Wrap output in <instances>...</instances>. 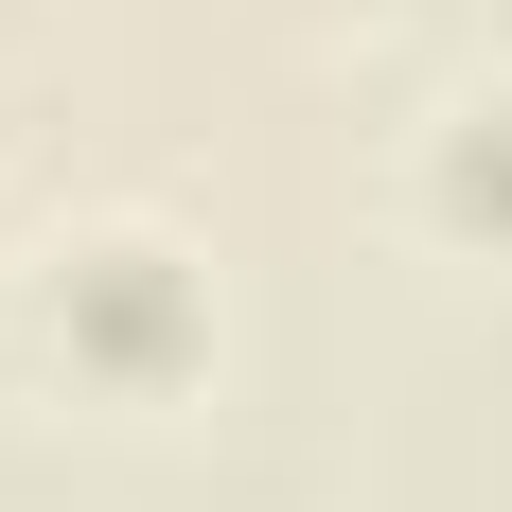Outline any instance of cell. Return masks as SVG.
<instances>
[{
	"instance_id": "6da1fadb",
	"label": "cell",
	"mask_w": 512,
	"mask_h": 512,
	"mask_svg": "<svg viewBox=\"0 0 512 512\" xmlns=\"http://www.w3.org/2000/svg\"><path fill=\"white\" fill-rule=\"evenodd\" d=\"M0 336H18V371H36L53 407L177 424L212 371H230V283H212V248L177 230V212H71V230L18 248Z\"/></svg>"
},
{
	"instance_id": "7a4b0ae2",
	"label": "cell",
	"mask_w": 512,
	"mask_h": 512,
	"mask_svg": "<svg viewBox=\"0 0 512 512\" xmlns=\"http://www.w3.org/2000/svg\"><path fill=\"white\" fill-rule=\"evenodd\" d=\"M407 230L442 265H512V71H460V89L407 124Z\"/></svg>"
},
{
	"instance_id": "3957f363",
	"label": "cell",
	"mask_w": 512,
	"mask_h": 512,
	"mask_svg": "<svg viewBox=\"0 0 512 512\" xmlns=\"http://www.w3.org/2000/svg\"><path fill=\"white\" fill-rule=\"evenodd\" d=\"M354 18H371V0H354Z\"/></svg>"
}]
</instances>
